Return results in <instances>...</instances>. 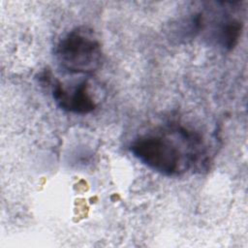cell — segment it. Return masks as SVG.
<instances>
[{
    "label": "cell",
    "mask_w": 248,
    "mask_h": 248,
    "mask_svg": "<svg viewBox=\"0 0 248 248\" xmlns=\"http://www.w3.org/2000/svg\"><path fill=\"white\" fill-rule=\"evenodd\" d=\"M131 151L149 169L167 176L184 172L198 157V154L184 152L171 139L158 135L140 137L132 143Z\"/></svg>",
    "instance_id": "obj_1"
},
{
    "label": "cell",
    "mask_w": 248,
    "mask_h": 248,
    "mask_svg": "<svg viewBox=\"0 0 248 248\" xmlns=\"http://www.w3.org/2000/svg\"><path fill=\"white\" fill-rule=\"evenodd\" d=\"M55 57L59 66L70 74H91L103 61L99 41L92 32L77 28L58 42Z\"/></svg>",
    "instance_id": "obj_2"
},
{
    "label": "cell",
    "mask_w": 248,
    "mask_h": 248,
    "mask_svg": "<svg viewBox=\"0 0 248 248\" xmlns=\"http://www.w3.org/2000/svg\"><path fill=\"white\" fill-rule=\"evenodd\" d=\"M52 96L57 106L63 110L86 114L91 112L96 104L88 91V84L83 81L75 88L68 90L62 86L59 81H55L51 85Z\"/></svg>",
    "instance_id": "obj_3"
},
{
    "label": "cell",
    "mask_w": 248,
    "mask_h": 248,
    "mask_svg": "<svg viewBox=\"0 0 248 248\" xmlns=\"http://www.w3.org/2000/svg\"><path fill=\"white\" fill-rule=\"evenodd\" d=\"M241 23L237 20H229L219 29V40L224 47L232 48L235 46L241 33Z\"/></svg>",
    "instance_id": "obj_4"
}]
</instances>
